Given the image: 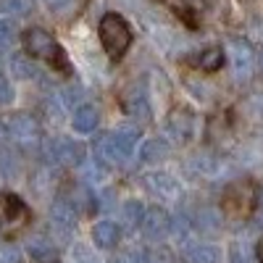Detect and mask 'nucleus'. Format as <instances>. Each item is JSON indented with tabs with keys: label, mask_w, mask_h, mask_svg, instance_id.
Returning a JSON list of instances; mask_svg holds the SVG:
<instances>
[{
	"label": "nucleus",
	"mask_w": 263,
	"mask_h": 263,
	"mask_svg": "<svg viewBox=\"0 0 263 263\" xmlns=\"http://www.w3.org/2000/svg\"><path fill=\"white\" fill-rule=\"evenodd\" d=\"M100 40H103V48L108 50L111 58H121L132 42V32L129 24L119 16V13H108L100 21Z\"/></svg>",
	"instance_id": "nucleus-1"
},
{
	"label": "nucleus",
	"mask_w": 263,
	"mask_h": 263,
	"mask_svg": "<svg viewBox=\"0 0 263 263\" xmlns=\"http://www.w3.org/2000/svg\"><path fill=\"white\" fill-rule=\"evenodd\" d=\"M24 48H27L29 55L53 63L55 69H66L63 50L58 48V42H55L45 29H29V32H24Z\"/></svg>",
	"instance_id": "nucleus-2"
},
{
	"label": "nucleus",
	"mask_w": 263,
	"mask_h": 263,
	"mask_svg": "<svg viewBox=\"0 0 263 263\" xmlns=\"http://www.w3.org/2000/svg\"><path fill=\"white\" fill-rule=\"evenodd\" d=\"M229 61H232V71L237 82H248L255 69V50L248 40L232 37L229 40Z\"/></svg>",
	"instance_id": "nucleus-3"
},
{
	"label": "nucleus",
	"mask_w": 263,
	"mask_h": 263,
	"mask_svg": "<svg viewBox=\"0 0 263 263\" xmlns=\"http://www.w3.org/2000/svg\"><path fill=\"white\" fill-rule=\"evenodd\" d=\"M8 129V135L18 142V145H24V147H34L40 140H42V129L40 124L32 119V116H24V114H13L6 124Z\"/></svg>",
	"instance_id": "nucleus-4"
},
{
	"label": "nucleus",
	"mask_w": 263,
	"mask_h": 263,
	"mask_svg": "<svg viewBox=\"0 0 263 263\" xmlns=\"http://www.w3.org/2000/svg\"><path fill=\"white\" fill-rule=\"evenodd\" d=\"M224 205H227V211H232L234 216H248V213L253 211V205H255V190H253L248 182L229 187V192H227V197H224Z\"/></svg>",
	"instance_id": "nucleus-5"
},
{
	"label": "nucleus",
	"mask_w": 263,
	"mask_h": 263,
	"mask_svg": "<svg viewBox=\"0 0 263 263\" xmlns=\"http://www.w3.org/2000/svg\"><path fill=\"white\" fill-rule=\"evenodd\" d=\"M84 158V147L74 140H55L48 145V161H55V163H82Z\"/></svg>",
	"instance_id": "nucleus-6"
},
{
	"label": "nucleus",
	"mask_w": 263,
	"mask_h": 263,
	"mask_svg": "<svg viewBox=\"0 0 263 263\" xmlns=\"http://www.w3.org/2000/svg\"><path fill=\"white\" fill-rule=\"evenodd\" d=\"M142 229L147 239H163L171 232V218L163 208H150L142 216Z\"/></svg>",
	"instance_id": "nucleus-7"
},
{
	"label": "nucleus",
	"mask_w": 263,
	"mask_h": 263,
	"mask_svg": "<svg viewBox=\"0 0 263 263\" xmlns=\"http://www.w3.org/2000/svg\"><path fill=\"white\" fill-rule=\"evenodd\" d=\"M166 132L171 135V140L177 142H187L192 137L195 132V119L190 111H184V108H179V111H171L168 114V121H166Z\"/></svg>",
	"instance_id": "nucleus-8"
},
{
	"label": "nucleus",
	"mask_w": 263,
	"mask_h": 263,
	"mask_svg": "<svg viewBox=\"0 0 263 263\" xmlns=\"http://www.w3.org/2000/svg\"><path fill=\"white\" fill-rule=\"evenodd\" d=\"M137 137H140L137 129H119V132H111V145H114V153H116V161H119V163H124V161L132 158L135 145H137Z\"/></svg>",
	"instance_id": "nucleus-9"
},
{
	"label": "nucleus",
	"mask_w": 263,
	"mask_h": 263,
	"mask_svg": "<svg viewBox=\"0 0 263 263\" xmlns=\"http://www.w3.org/2000/svg\"><path fill=\"white\" fill-rule=\"evenodd\" d=\"M50 213H53V221L61 227V229H71L74 224H77V205L71 203V197H58V200L53 203V208H50Z\"/></svg>",
	"instance_id": "nucleus-10"
},
{
	"label": "nucleus",
	"mask_w": 263,
	"mask_h": 263,
	"mask_svg": "<svg viewBox=\"0 0 263 263\" xmlns=\"http://www.w3.org/2000/svg\"><path fill=\"white\" fill-rule=\"evenodd\" d=\"M100 124V114L95 105H79L77 114H74V129L79 132V135H90V132H95Z\"/></svg>",
	"instance_id": "nucleus-11"
},
{
	"label": "nucleus",
	"mask_w": 263,
	"mask_h": 263,
	"mask_svg": "<svg viewBox=\"0 0 263 263\" xmlns=\"http://www.w3.org/2000/svg\"><path fill=\"white\" fill-rule=\"evenodd\" d=\"M124 108H126L129 116H135V119H140V121H147V119H150V103H147L145 92L137 90V87H135L132 92H126Z\"/></svg>",
	"instance_id": "nucleus-12"
},
{
	"label": "nucleus",
	"mask_w": 263,
	"mask_h": 263,
	"mask_svg": "<svg viewBox=\"0 0 263 263\" xmlns=\"http://www.w3.org/2000/svg\"><path fill=\"white\" fill-rule=\"evenodd\" d=\"M119 237H121V232H119V227L114 221H98L92 227V239H95L98 248H105V250L108 248H116Z\"/></svg>",
	"instance_id": "nucleus-13"
},
{
	"label": "nucleus",
	"mask_w": 263,
	"mask_h": 263,
	"mask_svg": "<svg viewBox=\"0 0 263 263\" xmlns=\"http://www.w3.org/2000/svg\"><path fill=\"white\" fill-rule=\"evenodd\" d=\"M147 184H150L153 192L161 195V197H174V195H177V190H179L177 182H174V177H168V174H150Z\"/></svg>",
	"instance_id": "nucleus-14"
},
{
	"label": "nucleus",
	"mask_w": 263,
	"mask_h": 263,
	"mask_svg": "<svg viewBox=\"0 0 263 263\" xmlns=\"http://www.w3.org/2000/svg\"><path fill=\"white\" fill-rule=\"evenodd\" d=\"M221 63H224L221 48H208V50H203L200 55L195 58V66H197V69H203V71H216Z\"/></svg>",
	"instance_id": "nucleus-15"
},
{
	"label": "nucleus",
	"mask_w": 263,
	"mask_h": 263,
	"mask_svg": "<svg viewBox=\"0 0 263 263\" xmlns=\"http://www.w3.org/2000/svg\"><path fill=\"white\" fill-rule=\"evenodd\" d=\"M29 255L34 260H40V263H53L58 253H55V248L48 242V239H32L29 242Z\"/></svg>",
	"instance_id": "nucleus-16"
},
{
	"label": "nucleus",
	"mask_w": 263,
	"mask_h": 263,
	"mask_svg": "<svg viewBox=\"0 0 263 263\" xmlns=\"http://www.w3.org/2000/svg\"><path fill=\"white\" fill-rule=\"evenodd\" d=\"M195 224L200 232H216L218 227H221V216H218L213 208H200L195 216Z\"/></svg>",
	"instance_id": "nucleus-17"
},
{
	"label": "nucleus",
	"mask_w": 263,
	"mask_h": 263,
	"mask_svg": "<svg viewBox=\"0 0 263 263\" xmlns=\"http://www.w3.org/2000/svg\"><path fill=\"white\" fill-rule=\"evenodd\" d=\"M187 258L192 263H218V250L213 245H192L187 250Z\"/></svg>",
	"instance_id": "nucleus-18"
},
{
	"label": "nucleus",
	"mask_w": 263,
	"mask_h": 263,
	"mask_svg": "<svg viewBox=\"0 0 263 263\" xmlns=\"http://www.w3.org/2000/svg\"><path fill=\"white\" fill-rule=\"evenodd\" d=\"M166 153H168V147H166L163 140H147L145 147H142V161L145 163H156V161L166 158Z\"/></svg>",
	"instance_id": "nucleus-19"
},
{
	"label": "nucleus",
	"mask_w": 263,
	"mask_h": 263,
	"mask_svg": "<svg viewBox=\"0 0 263 263\" xmlns=\"http://www.w3.org/2000/svg\"><path fill=\"white\" fill-rule=\"evenodd\" d=\"M71 203H74V205H77V211H79V208H82V211H84V213H92V211H95V208H98V205H95V195H92V192H90V190H87V187H84V184H82V187H77V190H74V195H71Z\"/></svg>",
	"instance_id": "nucleus-20"
},
{
	"label": "nucleus",
	"mask_w": 263,
	"mask_h": 263,
	"mask_svg": "<svg viewBox=\"0 0 263 263\" xmlns=\"http://www.w3.org/2000/svg\"><path fill=\"white\" fill-rule=\"evenodd\" d=\"M11 71H13L16 79H34L37 77V69L27 58H21V55H13L11 58Z\"/></svg>",
	"instance_id": "nucleus-21"
},
{
	"label": "nucleus",
	"mask_w": 263,
	"mask_h": 263,
	"mask_svg": "<svg viewBox=\"0 0 263 263\" xmlns=\"http://www.w3.org/2000/svg\"><path fill=\"white\" fill-rule=\"evenodd\" d=\"M95 156L100 158V163H119L116 153H114V145H111V135H103L95 142Z\"/></svg>",
	"instance_id": "nucleus-22"
},
{
	"label": "nucleus",
	"mask_w": 263,
	"mask_h": 263,
	"mask_svg": "<svg viewBox=\"0 0 263 263\" xmlns=\"http://www.w3.org/2000/svg\"><path fill=\"white\" fill-rule=\"evenodd\" d=\"M142 216H145L142 203L129 200V203L124 205V221H126V227H129V229H132V227H140V224H142Z\"/></svg>",
	"instance_id": "nucleus-23"
},
{
	"label": "nucleus",
	"mask_w": 263,
	"mask_h": 263,
	"mask_svg": "<svg viewBox=\"0 0 263 263\" xmlns=\"http://www.w3.org/2000/svg\"><path fill=\"white\" fill-rule=\"evenodd\" d=\"M6 211H8V221L11 224H21V221H27V208L21 205V200L18 197H13V195H8L6 197Z\"/></svg>",
	"instance_id": "nucleus-24"
},
{
	"label": "nucleus",
	"mask_w": 263,
	"mask_h": 263,
	"mask_svg": "<svg viewBox=\"0 0 263 263\" xmlns=\"http://www.w3.org/2000/svg\"><path fill=\"white\" fill-rule=\"evenodd\" d=\"M145 263H174V258L166 248H150L145 253Z\"/></svg>",
	"instance_id": "nucleus-25"
},
{
	"label": "nucleus",
	"mask_w": 263,
	"mask_h": 263,
	"mask_svg": "<svg viewBox=\"0 0 263 263\" xmlns=\"http://www.w3.org/2000/svg\"><path fill=\"white\" fill-rule=\"evenodd\" d=\"M0 263H24V253L13 245L0 248Z\"/></svg>",
	"instance_id": "nucleus-26"
},
{
	"label": "nucleus",
	"mask_w": 263,
	"mask_h": 263,
	"mask_svg": "<svg viewBox=\"0 0 263 263\" xmlns=\"http://www.w3.org/2000/svg\"><path fill=\"white\" fill-rule=\"evenodd\" d=\"M24 8H27L24 0H0V13L3 16H18Z\"/></svg>",
	"instance_id": "nucleus-27"
},
{
	"label": "nucleus",
	"mask_w": 263,
	"mask_h": 263,
	"mask_svg": "<svg viewBox=\"0 0 263 263\" xmlns=\"http://www.w3.org/2000/svg\"><path fill=\"white\" fill-rule=\"evenodd\" d=\"M11 45H13V29H11V24L0 21V50H8Z\"/></svg>",
	"instance_id": "nucleus-28"
},
{
	"label": "nucleus",
	"mask_w": 263,
	"mask_h": 263,
	"mask_svg": "<svg viewBox=\"0 0 263 263\" xmlns=\"http://www.w3.org/2000/svg\"><path fill=\"white\" fill-rule=\"evenodd\" d=\"M45 3H48V6H50L55 13H71L77 0H45Z\"/></svg>",
	"instance_id": "nucleus-29"
},
{
	"label": "nucleus",
	"mask_w": 263,
	"mask_h": 263,
	"mask_svg": "<svg viewBox=\"0 0 263 263\" xmlns=\"http://www.w3.org/2000/svg\"><path fill=\"white\" fill-rule=\"evenodd\" d=\"M111 263H140V255L135 250H121L111 258Z\"/></svg>",
	"instance_id": "nucleus-30"
},
{
	"label": "nucleus",
	"mask_w": 263,
	"mask_h": 263,
	"mask_svg": "<svg viewBox=\"0 0 263 263\" xmlns=\"http://www.w3.org/2000/svg\"><path fill=\"white\" fill-rule=\"evenodd\" d=\"M11 100H13V87L8 79L0 77V103H11Z\"/></svg>",
	"instance_id": "nucleus-31"
},
{
	"label": "nucleus",
	"mask_w": 263,
	"mask_h": 263,
	"mask_svg": "<svg viewBox=\"0 0 263 263\" xmlns=\"http://www.w3.org/2000/svg\"><path fill=\"white\" fill-rule=\"evenodd\" d=\"M163 3H166V6H171L174 11H179V13H182L187 21H192V18H190V8H187V3H184V0H163Z\"/></svg>",
	"instance_id": "nucleus-32"
},
{
	"label": "nucleus",
	"mask_w": 263,
	"mask_h": 263,
	"mask_svg": "<svg viewBox=\"0 0 263 263\" xmlns=\"http://www.w3.org/2000/svg\"><path fill=\"white\" fill-rule=\"evenodd\" d=\"M232 263H248V250L239 248V245H234V248H232Z\"/></svg>",
	"instance_id": "nucleus-33"
},
{
	"label": "nucleus",
	"mask_w": 263,
	"mask_h": 263,
	"mask_svg": "<svg viewBox=\"0 0 263 263\" xmlns=\"http://www.w3.org/2000/svg\"><path fill=\"white\" fill-rule=\"evenodd\" d=\"M8 171V174H13V158L11 156H0V171Z\"/></svg>",
	"instance_id": "nucleus-34"
},
{
	"label": "nucleus",
	"mask_w": 263,
	"mask_h": 263,
	"mask_svg": "<svg viewBox=\"0 0 263 263\" xmlns=\"http://www.w3.org/2000/svg\"><path fill=\"white\" fill-rule=\"evenodd\" d=\"M255 255H258V260L263 263V237L258 239V245H255Z\"/></svg>",
	"instance_id": "nucleus-35"
},
{
	"label": "nucleus",
	"mask_w": 263,
	"mask_h": 263,
	"mask_svg": "<svg viewBox=\"0 0 263 263\" xmlns=\"http://www.w3.org/2000/svg\"><path fill=\"white\" fill-rule=\"evenodd\" d=\"M6 132H8V129L3 126V121H0V142H3V137H6Z\"/></svg>",
	"instance_id": "nucleus-36"
},
{
	"label": "nucleus",
	"mask_w": 263,
	"mask_h": 263,
	"mask_svg": "<svg viewBox=\"0 0 263 263\" xmlns=\"http://www.w3.org/2000/svg\"><path fill=\"white\" fill-rule=\"evenodd\" d=\"M258 61H260V69H263V48H260V53H258Z\"/></svg>",
	"instance_id": "nucleus-37"
},
{
	"label": "nucleus",
	"mask_w": 263,
	"mask_h": 263,
	"mask_svg": "<svg viewBox=\"0 0 263 263\" xmlns=\"http://www.w3.org/2000/svg\"><path fill=\"white\" fill-rule=\"evenodd\" d=\"M258 205L263 208V192H260V197H258Z\"/></svg>",
	"instance_id": "nucleus-38"
}]
</instances>
